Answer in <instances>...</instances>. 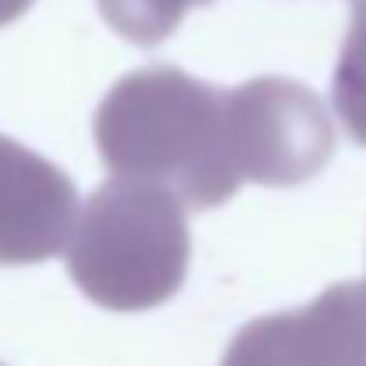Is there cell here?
Instances as JSON below:
<instances>
[{"label":"cell","instance_id":"cell-1","mask_svg":"<svg viewBox=\"0 0 366 366\" xmlns=\"http://www.w3.org/2000/svg\"><path fill=\"white\" fill-rule=\"evenodd\" d=\"M93 135L114 178L174 192L189 210L228 203L242 189L228 89L174 64L128 71L100 100Z\"/></svg>","mask_w":366,"mask_h":366},{"label":"cell","instance_id":"cell-2","mask_svg":"<svg viewBox=\"0 0 366 366\" xmlns=\"http://www.w3.org/2000/svg\"><path fill=\"white\" fill-rule=\"evenodd\" d=\"M189 249L185 203L174 192L139 178H111L79 214L68 270L97 306L142 313L185 285Z\"/></svg>","mask_w":366,"mask_h":366},{"label":"cell","instance_id":"cell-3","mask_svg":"<svg viewBox=\"0 0 366 366\" xmlns=\"http://www.w3.org/2000/svg\"><path fill=\"white\" fill-rule=\"evenodd\" d=\"M242 182L288 189L317 178L335 153L324 100L285 75H259L228 89Z\"/></svg>","mask_w":366,"mask_h":366},{"label":"cell","instance_id":"cell-4","mask_svg":"<svg viewBox=\"0 0 366 366\" xmlns=\"http://www.w3.org/2000/svg\"><path fill=\"white\" fill-rule=\"evenodd\" d=\"M221 366H366V277L338 281L299 310L249 320Z\"/></svg>","mask_w":366,"mask_h":366},{"label":"cell","instance_id":"cell-5","mask_svg":"<svg viewBox=\"0 0 366 366\" xmlns=\"http://www.w3.org/2000/svg\"><path fill=\"white\" fill-rule=\"evenodd\" d=\"M79 214L75 182L46 157L0 135V267L46 263L64 252Z\"/></svg>","mask_w":366,"mask_h":366},{"label":"cell","instance_id":"cell-6","mask_svg":"<svg viewBox=\"0 0 366 366\" xmlns=\"http://www.w3.org/2000/svg\"><path fill=\"white\" fill-rule=\"evenodd\" d=\"M331 93L345 132L360 146H366V0H352V18H349Z\"/></svg>","mask_w":366,"mask_h":366},{"label":"cell","instance_id":"cell-7","mask_svg":"<svg viewBox=\"0 0 366 366\" xmlns=\"http://www.w3.org/2000/svg\"><path fill=\"white\" fill-rule=\"evenodd\" d=\"M97 4L104 21L118 36L135 46H157L182 25V18L192 7L210 0H97Z\"/></svg>","mask_w":366,"mask_h":366},{"label":"cell","instance_id":"cell-8","mask_svg":"<svg viewBox=\"0 0 366 366\" xmlns=\"http://www.w3.org/2000/svg\"><path fill=\"white\" fill-rule=\"evenodd\" d=\"M32 4H36V0H0V25L18 21V18H21Z\"/></svg>","mask_w":366,"mask_h":366}]
</instances>
